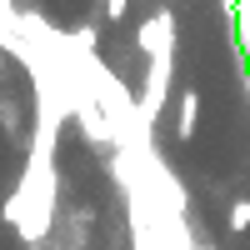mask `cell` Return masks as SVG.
I'll list each match as a JSON object with an SVG mask.
<instances>
[{
  "mask_svg": "<svg viewBox=\"0 0 250 250\" xmlns=\"http://www.w3.org/2000/svg\"><path fill=\"white\" fill-rule=\"evenodd\" d=\"M225 220H230V230H235V235H245V230H250V200H235Z\"/></svg>",
  "mask_w": 250,
  "mask_h": 250,
  "instance_id": "5b68a950",
  "label": "cell"
},
{
  "mask_svg": "<svg viewBox=\"0 0 250 250\" xmlns=\"http://www.w3.org/2000/svg\"><path fill=\"white\" fill-rule=\"evenodd\" d=\"M195 125H200V95H195V90H180V115H175V135H180V140H190V135H195Z\"/></svg>",
  "mask_w": 250,
  "mask_h": 250,
  "instance_id": "277c9868",
  "label": "cell"
},
{
  "mask_svg": "<svg viewBox=\"0 0 250 250\" xmlns=\"http://www.w3.org/2000/svg\"><path fill=\"white\" fill-rule=\"evenodd\" d=\"M55 130H60V110L50 90L40 95V125H35V145L25 155V170H20L15 190L5 195V205H0V220L15 225L20 240H45L50 225H55Z\"/></svg>",
  "mask_w": 250,
  "mask_h": 250,
  "instance_id": "6da1fadb",
  "label": "cell"
},
{
  "mask_svg": "<svg viewBox=\"0 0 250 250\" xmlns=\"http://www.w3.org/2000/svg\"><path fill=\"white\" fill-rule=\"evenodd\" d=\"M170 75H175V65L170 60H150V70H145V85H140V120L150 125V120H160V110H165V95H170Z\"/></svg>",
  "mask_w": 250,
  "mask_h": 250,
  "instance_id": "3957f363",
  "label": "cell"
},
{
  "mask_svg": "<svg viewBox=\"0 0 250 250\" xmlns=\"http://www.w3.org/2000/svg\"><path fill=\"white\" fill-rule=\"evenodd\" d=\"M135 45L150 60H170V50H175V15L170 10H150V20H140Z\"/></svg>",
  "mask_w": 250,
  "mask_h": 250,
  "instance_id": "7a4b0ae2",
  "label": "cell"
},
{
  "mask_svg": "<svg viewBox=\"0 0 250 250\" xmlns=\"http://www.w3.org/2000/svg\"><path fill=\"white\" fill-rule=\"evenodd\" d=\"M10 25H15V15H10V5H5V0H0V40H5L10 50H25V45H20V40L10 35Z\"/></svg>",
  "mask_w": 250,
  "mask_h": 250,
  "instance_id": "8992f818",
  "label": "cell"
},
{
  "mask_svg": "<svg viewBox=\"0 0 250 250\" xmlns=\"http://www.w3.org/2000/svg\"><path fill=\"white\" fill-rule=\"evenodd\" d=\"M105 15H110V20H120V15H125V0H105Z\"/></svg>",
  "mask_w": 250,
  "mask_h": 250,
  "instance_id": "52a82bcc",
  "label": "cell"
}]
</instances>
